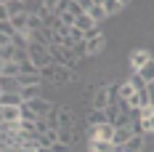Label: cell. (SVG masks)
<instances>
[{
  "label": "cell",
  "mask_w": 154,
  "mask_h": 152,
  "mask_svg": "<svg viewBox=\"0 0 154 152\" xmlns=\"http://www.w3.org/2000/svg\"><path fill=\"white\" fill-rule=\"evenodd\" d=\"M43 80L56 83V86H64V83H75L77 72L75 70H66V67H59V64H51V67L43 70Z\"/></svg>",
  "instance_id": "obj_1"
},
{
  "label": "cell",
  "mask_w": 154,
  "mask_h": 152,
  "mask_svg": "<svg viewBox=\"0 0 154 152\" xmlns=\"http://www.w3.org/2000/svg\"><path fill=\"white\" fill-rule=\"evenodd\" d=\"M51 59H53V64L66 67V70H75V67H77L75 53H72V51H66V48H61V46H51Z\"/></svg>",
  "instance_id": "obj_2"
},
{
  "label": "cell",
  "mask_w": 154,
  "mask_h": 152,
  "mask_svg": "<svg viewBox=\"0 0 154 152\" xmlns=\"http://www.w3.org/2000/svg\"><path fill=\"white\" fill-rule=\"evenodd\" d=\"M130 72H141L149 61H152V53L146 51V48H133V53H130Z\"/></svg>",
  "instance_id": "obj_3"
},
{
  "label": "cell",
  "mask_w": 154,
  "mask_h": 152,
  "mask_svg": "<svg viewBox=\"0 0 154 152\" xmlns=\"http://www.w3.org/2000/svg\"><path fill=\"white\" fill-rule=\"evenodd\" d=\"M24 8V3H16V0H3L0 3V21H11L14 16H19Z\"/></svg>",
  "instance_id": "obj_4"
},
{
  "label": "cell",
  "mask_w": 154,
  "mask_h": 152,
  "mask_svg": "<svg viewBox=\"0 0 154 152\" xmlns=\"http://www.w3.org/2000/svg\"><path fill=\"white\" fill-rule=\"evenodd\" d=\"M109 104H112V96H109V88H106V86H98V88L93 91V109L104 112V109H106Z\"/></svg>",
  "instance_id": "obj_5"
},
{
  "label": "cell",
  "mask_w": 154,
  "mask_h": 152,
  "mask_svg": "<svg viewBox=\"0 0 154 152\" xmlns=\"http://www.w3.org/2000/svg\"><path fill=\"white\" fill-rule=\"evenodd\" d=\"M114 134H117L114 123H104L98 128H91V139H104V141H112V144H114Z\"/></svg>",
  "instance_id": "obj_6"
},
{
  "label": "cell",
  "mask_w": 154,
  "mask_h": 152,
  "mask_svg": "<svg viewBox=\"0 0 154 152\" xmlns=\"http://www.w3.org/2000/svg\"><path fill=\"white\" fill-rule=\"evenodd\" d=\"M27 104H29L32 109H35V112L40 115V118H48V115H51V112L56 109V107L51 104L48 99H43V96H37V99H32V102H27Z\"/></svg>",
  "instance_id": "obj_7"
},
{
  "label": "cell",
  "mask_w": 154,
  "mask_h": 152,
  "mask_svg": "<svg viewBox=\"0 0 154 152\" xmlns=\"http://www.w3.org/2000/svg\"><path fill=\"white\" fill-rule=\"evenodd\" d=\"M88 16H91V19L96 21V24H101L104 19H109V14H106V8H104V3H101V0H91Z\"/></svg>",
  "instance_id": "obj_8"
},
{
  "label": "cell",
  "mask_w": 154,
  "mask_h": 152,
  "mask_svg": "<svg viewBox=\"0 0 154 152\" xmlns=\"http://www.w3.org/2000/svg\"><path fill=\"white\" fill-rule=\"evenodd\" d=\"M56 112H59V123H61V128H72V125H75V115H72L69 107L59 104V107H56ZM61 128H59V131H61Z\"/></svg>",
  "instance_id": "obj_9"
},
{
  "label": "cell",
  "mask_w": 154,
  "mask_h": 152,
  "mask_svg": "<svg viewBox=\"0 0 154 152\" xmlns=\"http://www.w3.org/2000/svg\"><path fill=\"white\" fill-rule=\"evenodd\" d=\"M24 99L19 91H8V93H0V107H21Z\"/></svg>",
  "instance_id": "obj_10"
},
{
  "label": "cell",
  "mask_w": 154,
  "mask_h": 152,
  "mask_svg": "<svg viewBox=\"0 0 154 152\" xmlns=\"http://www.w3.org/2000/svg\"><path fill=\"white\" fill-rule=\"evenodd\" d=\"M16 51H19V46H14V43H0V64L16 61Z\"/></svg>",
  "instance_id": "obj_11"
},
{
  "label": "cell",
  "mask_w": 154,
  "mask_h": 152,
  "mask_svg": "<svg viewBox=\"0 0 154 152\" xmlns=\"http://www.w3.org/2000/svg\"><path fill=\"white\" fill-rule=\"evenodd\" d=\"M88 147H91V152H120L112 141H104V139H91Z\"/></svg>",
  "instance_id": "obj_12"
},
{
  "label": "cell",
  "mask_w": 154,
  "mask_h": 152,
  "mask_svg": "<svg viewBox=\"0 0 154 152\" xmlns=\"http://www.w3.org/2000/svg\"><path fill=\"white\" fill-rule=\"evenodd\" d=\"M143 147H146V136H143V134H136V136L122 147V152H143Z\"/></svg>",
  "instance_id": "obj_13"
},
{
  "label": "cell",
  "mask_w": 154,
  "mask_h": 152,
  "mask_svg": "<svg viewBox=\"0 0 154 152\" xmlns=\"http://www.w3.org/2000/svg\"><path fill=\"white\" fill-rule=\"evenodd\" d=\"M3 123H21V107H0Z\"/></svg>",
  "instance_id": "obj_14"
},
{
  "label": "cell",
  "mask_w": 154,
  "mask_h": 152,
  "mask_svg": "<svg viewBox=\"0 0 154 152\" xmlns=\"http://www.w3.org/2000/svg\"><path fill=\"white\" fill-rule=\"evenodd\" d=\"M104 48H106V37L104 35L101 37H93V40H88V56H98Z\"/></svg>",
  "instance_id": "obj_15"
},
{
  "label": "cell",
  "mask_w": 154,
  "mask_h": 152,
  "mask_svg": "<svg viewBox=\"0 0 154 152\" xmlns=\"http://www.w3.org/2000/svg\"><path fill=\"white\" fill-rule=\"evenodd\" d=\"M136 88H133V83L130 80H125V83H120V102H130L133 96H136Z\"/></svg>",
  "instance_id": "obj_16"
},
{
  "label": "cell",
  "mask_w": 154,
  "mask_h": 152,
  "mask_svg": "<svg viewBox=\"0 0 154 152\" xmlns=\"http://www.w3.org/2000/svg\"><path fill=\"white\" fill-rule=\"evenodd\" d=\"M125 5H128V3H122V0H104V8H106L109 16H114V14H120V11H125Z\"/></svg>",
  "instance_id": "obj_17"
},
{
  "label": "cell",
  "mask_w": 154,
  "mask_h": 152,
  "mask_svg": "<svg viewBox=\"0 0 154 152\" xmlns=\"http://www.w3.org/2000/svg\"><path fill=\"white\" fill-rule=\"evenodd\" d=\"M21 120H24V123H37V120H40V115L24 102V104H21Z\"/></svg>",
  "instance_id": "obj_18"
},
{
  "label": "cell",
  "mask_w": 154,
  "mask_h": 152,
  "mask_svg": "<svg viewBox=\"0 0 154 152\" xmlns=\"http://www.w3.org/2000/svg\"><path fill=\"white\" fill-rule=\"evenodd\" d=\"M59 141L66 144V147H72V144H75V128H61V131H59Z\"/></svg>",
  "instance_id": "obj_19"
},
{
  "label": "cell",
  "mask_w": 154,
  "mask_h": 152,
  "mask_svg": "<svg viewBox=\"0 0 154 152\" xmlns=\"http://www.w3.org/2000/svg\"><path fill=\"white\" fill-rule=\"evenodd\" d=\"M19 93H21V99H24V102H32V99H37V96H40V86H29V88H19Z\"/></svg>",
  "instance_id": "obj_20"
},
{
  "label": "cell",
  "mask_w": 154,
  "mask_h": 152,
  "mask_svg": "<svg viewBox=\"0 0 154 152\" xmlns=\"http://www.w3.org/2000/svg\"><path fill=\"white\" fill-rule=\"evenodd\" d=\"M138 75L143 77V83H146V86H152V83H154V59L149 61V64H146V67H143V70H141Z\"/></svg>",
  "instance_id": "obj_21"
},
{
  "label": "cell",
  "mask_w": 154,
  "mask_h": 152,
  "mask_svg": "<svg viewBox=\"0 0 154 152\" xmlns=\"http://www.w3.org/2000/svg\"><path fill=\"white\" fill-rule=\"evenodd\" d=\"M104 123H106V112L93 109V112H91V128H98V125H104Z\"/></svg>",
  "instance_id": "obj_22"
},
{
  "label": "cell",
  "mask_w": 154,
  "mask_h": 152,
  "mask_svg": "<svg viewBox=\"0 0 154 152\" xmlns=\"http://www.w3.org/2000/svg\"><path fill=\"white\" fill-rule=\"evenodd\" d=\"M104 112H106V123H117V118H120V104H109Z\"/></svg>",
  "instance_id": "obj_23"
},
{
  "label": "cell",
  "mask_w": 154,
  "mask_h": 152,
  "mask_svg": "<svg viewBox=\"0 0 154 152\" xmlns=\"http://www.w3.org/2000/svg\"><path fill=\"white\" fill-rule=\"evenodd\" d=\"M72 53H75V59H77V61L85 59V56H88V43H77V46L72 48Z\"/></svg>",
  "instance_id": "obj_24"
},
{
  "label": "cell",
  "mask_w": 154,
  "mask_h": 152,
  "mask_svg": "<svg viewBox=\"0 0 154 152\" xmlns=\"http://www.w3.org/2000/svg\"><path fill=\"white\" fill-rule=\"evenodd\" d=\"M21 75H40V70H37L32 61H24V64H21Z\"/></svg>",
  "instance_id": "obj_25"
},
{
  "label": "cell",
  "mask_w": 154,
  "mask_h": 152,
  "mask_svg": "<svg viewBox=\"0 0 154 152\" xmlns=\"http://www.w3.org/2000/svg\"><path fill=\"white\" fill-rule=\"evenodd\" d=\"M51 152H69V147H66V144H61V141H59V144H56V147H53V150Z\"/></svg>",
  "instance_id": "obj_26"
}]
</instances>
